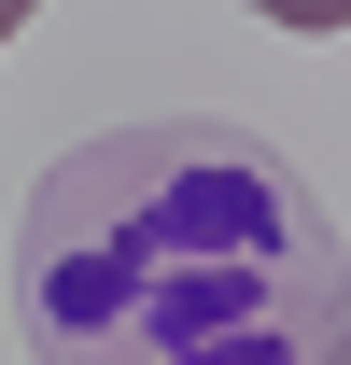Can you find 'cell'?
I'll use <instances>...</instances> for the list:
<instances>
[{"instance_id": "obj_1", "label": "cell", "mask_w": 351, "mask_h": 365, "mask_svg": "<svg viewBox=\"0 0 351 365\" xmlns=\"http://www.w3.org/2000/svg\"><path fill=\"white\" fill-rule=\"evenodd\" d=\"M29 365H323L351 253L253 127L155 113L71 140L14 225Z\"/></svg>"}, {"instance_id": "obj_2", "label": "cell", "mask_w": 351, "mask_h": 365, "mask_svg": "<svg viewBox=\"0 0 351 365\" xmlns=\"http://www.w3.org/2000/svg\"><path fill=\"white\" fill-rule=\"evenodd\" d=\"M253 14H267V29H295V43H337V29H351V0H253Z\"/></svg>"}, {"instance_id": "obj_3", "label": "cell", "mask_w": 351, "mask_h": 365, "mask_svg": "<svg viewBox=\"0 0 351 365\" xmlns=\"http://www.w3.org/2000/svg\"><path fill=\"white\" fill-rule=\"evenodd\" d=\"M29 14H43V0H0V43H14V29H29Z\"/></svg>"}, {"instance_id": "obj_4", "label": "cell", "mask_w": 351, "mask_h": 365, "mask_svg": "<svg viewBox=\"0 0 351 365\" xmlns=\"http://www.w3.org/2000/svg\"><path fill=\"white\" fill-rule=\"evenodd\" d=\"M323 365H351V323H337V337H323Z\"/></svg>"}]
</instances>
